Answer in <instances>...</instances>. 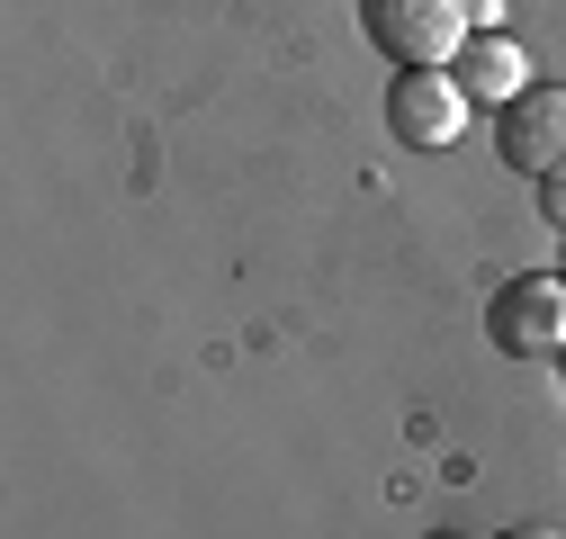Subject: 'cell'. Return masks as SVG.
<instances>
[{"mask_svg": "<svg viewBox=\"0 0 566 539\" xmlns=\"http://www.w3.org/2000/svg\"><path fill=\"white\" fill-rule=\"evenodd\" d=\"M468 19H476L468 0H360V28L396 73H441V63H459Z\"/></svg>", "mask_w": 566, "mask_h": 539, "instance_id": "6da1fadb", "label": "cell"}, {"mask_svg": "<svg viewBox=\"0 0 566 539\" xmlns=\"http://www.w3.org/2000/svg\"><path fill=\"white\" fill-rule=\"evenodd\" d=\"M485 342L504 360H566V279H539V270L504 279L485 297Z\"/></svg>", "mask_w": 566, "mask_h": 539, "instance_id": "7a4b0ae2", "label": "cell"}, {"mask_svg": "<svg viewBox=\"0 0 566 539\" xmlns=\"http://www.w3.org/2000/svg\"><path fill=\"white\" fill-rule=\"evenodd\" d=\"M494 154H504L522 180H557L566 171V91L531 82L522 99H504L494 108Z\"/></svg>", "mask_w": 566, "mask_h": 539, "instance_id": "3957f363", "label": "cell"}, {"mask_svg": "<svg viewBox=\"0 0 566 539\" xmlns=\"http://www.w3.org/2000/svg\"><path fill=\"white\" fill-rule=\"evenodd\" d=\"M387 126H396V145H422V154L459 145V135H468V91L450 82V63H441V73H396Z\"/></svg>", "mask_w": 566, "mask_h": 539, "instance_id": "277c9868", "label": "cell"}, {"mask_svg": "<svg viewBox=\"0 0 566 539\" xmlns=\"http://www.w3.org/2000/svg\"><path fill=\"white\" fill-rule=\"evenodd\" d=\"M450 82L468 91V108H476V99H485V108H504V99H522V91H531V54H522L513 36H494V28H485V36H468V45H459Z\"/></svg>", "mask_w": 566, "mask_h": 539, "instance_id": "5b68a950", "label": "cell"}, {"mask_svg": "<svg viewBox=\"0 0 566 539\" xmlns=\"http://www.w3.org/2000/svg\"><path fill=\"white\" fill-rule=\"evenodd\" d=\"M539 216H548V225H566V171H557V180H539Z\"/></svg>", "mask_w": 566, "mask_h": 539, "instance_id": "8992f818", "label": "cell"}, {"mask_svg": "<svg viewBox=\"0 0 566 539\" xmlns=\"http://www.w3.org/2000/svg\"><path fill=\"white\" fill-rule=\"evenodd\" d=\"M494 539H566V530H548V521H513V530H494Z\"/></svg>", "mask_w": 566, "mask_h": 539, "instance_id": "52a82bcc", "label": "cell"}, {"mask_svg": "<svg viewBox=\"0 0 566 539\" xmlns=\"http://www.w3.org/2000/svg\"><path fill=\"white\" fill-rule=\"evenodd\" d=\"M432 539H459V530H432Z\"/></svg>", "mask_w": 566, "mask_h": 539, "instance_id": "ba28073f", "label": "cell"}]
</instances>
